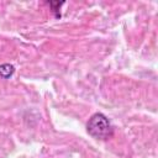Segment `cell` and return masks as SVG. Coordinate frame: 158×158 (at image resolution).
Segmentation results:
<instances>
[{
  "instance_id": "obj_2",
  "label": "cell",
  "mask_w": 158,
  "mask_h": 158,
  "mask_svg": "<svg viewBox=\"0 0 158 158\" xmlns=\"http://www.w3.org/2000/svg\"><path fill=\"white\" fill-rule=\"evenodd\" d=\"M15 73V67L12 64L9 63H4L0 64V77L4 79H9L12 77V74Z\"/></svg>"
},
{
  "instance_id": "obj_1",
  "label": "cell",
  "mask_w": 158,
  "mask_h": 158,
  "mask_svg": "<svg viewBox=\"0 0 158 158\" xmlns=\"http://www.w3.org/2000/svg\"><path fill=\"white\" fill-rule=\"evenodd\" d=\"M86 131L90 136L98 139H107L114 135L112 125L110 123L109 118L101 112H96L89 118L86 123Z\"/></svg>"
}]
</instances>
